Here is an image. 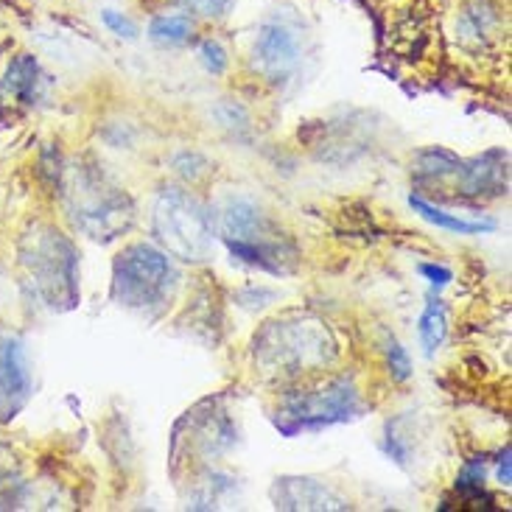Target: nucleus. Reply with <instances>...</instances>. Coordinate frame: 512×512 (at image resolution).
<instances>
[{
  "label": "nucleus",
  "mask_w": 512,
  "mask_h": 512,
  "mask_svg": "<svg viewBox=\"0 0 512 512\" xmlns=\"http://www.w3.org/2000/svg\"><path fill=\"white\" fill-rule=\"evenodd\" d=\"M152 227L157 241L171 255L185 258V261H202L208 258L213 247L208 213L194 196L182 194V191L160 194L152 213Z\"/></svg>",
  "instance_id": "7ed1b4c3"
},
{
  "label": "nucleus",
  "mask_w": 512,
  "mask_h": 512,
  "mask_svg": "<svg viewBox=\"0 0 512 512\" xmlns=\"http://www.w3.org/2000/svg\"><path fill=\"white\" fill-rule=\"evenodd\" d=\"M180 3L196 14H219L227 6V0H180Z\"/></svg>",
  "instance_id": "f3484780"
},
{
  "label": "nucleus",
  "mask_w": 512,
  "mask_h": 512,
  "mask_svg": "<svg viewBox=\"0 0 512 512\" xmlns=\"http://www.w3.org/2000/svg\"><path fill=\"white\" fill-rule=\"evenodd\" d=\"M34 84H37V59L28 54L17 56L12 65H9V70H6V82H3V87H6L12 96L28 101L31 93H34Z\"/></svg>",
  "instance_id": "9b49d317"
},
{
  "label": "nucleus",
  "mask_w": 512,
  "mask_h": 512,
  "mask_svg": "<svg viewBox=\"0 0 512 512\" xmlns=\"http://www.w3.org/2000/svg\"><path fill=\"white\" fill-rule=\"evenodd\" d=\"M174 277H177L174 266L168 263L163 252L146 247V244H135L118 255L112 289H115L118 303L126 308L154 314L171 300Z\"/></svg>",
  "instance_id": "f03ea898"
},
{
  "label": "nucleus",
  "mask_w": 512,
  "mask_h": 512,
  "mask_svg": "<svg viewBox=\"0 0 512 512\" xmlns=\"http://www.w3.org/2000/svg\"><path fill=\"white\" fill-rule=\"evenodd\" d=\"M454 37L459 51L471 59H496L501 51L507 54V26L490 0H468L459 6Z\"/></svg>",
  "instance_id": "39448f33"
},
{
  "label": "nucleus",
  "mask_w": 512,
  "mask_h": 512,
  "mask_svg": "<svg viewBox=\"0 0 512 512\" xmlns=\"http://www.w3.org/2000/svg\"><path fill=\"white\" fill-rule=\"evenodd\" d=\"M34 286L48 300V305L70 308L76 303V252L65 238L45 230L34 236V247L26 255Z\"/></svg>",
  "instance_id": "20e7f679"
},
{
  "label": "nucleus",
  "mask_w": 512,
  "mask_h": 512,
  "mask_svg": "<svg viewBox=\"0 0 512 512\" xmlns=\"http://www.w3.org/2000/svg\"><path fill=\"white\" fill-rule=\"evenodd\" d=\"M252 56H255L252 59L255 68L261 70L266 79H283L297 65L300 45H297V37L291 34L289 28L272 23V26H263V31L258 34Z\"/></svg>",
  "instance_id": "6e6552de"
},
{
  "label": "nucleus",
  "mask_w": 512,
  "mask_h": 512,
  "mask_svg": "<svg viewBox=\"0 0 512 512\" xmlns=\"http://www.w3.org/2000/svg\"><path fill=\"white\" fill-rule=\"evenodd\" d=\"M412 202V208L426 219V222L437 224V227H443V230H451V233H465V236H476V233H482V230H490L493 224H479V222H465V219H457V216H451V213H445V210L431 208L429 202H423V199H417L412 196L409 199Z\"/></svg>",
  "instance_id": "9d476101"
},
{
  "label": "nucleus",
  "mask_w": 512,
  "mask_h": 512,
  "mask_svg": "<svg viewBox=\"0 0 512 512\" xmlns=\"http://www.w3.org/2000/svg\"><path fill=\"white\" fill-rule=\"evenodd\" d=\"M149 34L160 45H180L194 34V23L185 14H163V17H154Z\"/></svg>",
  "instance_id": "f8f14e48"
},
{
  "label": "nucleus",
  "mask_w": 512,
  "mask_h": 512,
  "mask_svg": "<svg viewBox=\"0 0 512 512\" xmlns=\"http://www.w3.org/2000/svg\"><path fill=\"white\" fill-rule=\"evenodd\" d=\"M420 272L429 277L434 286H448V283H451V277H454L448 269H445V266H431V263H423V266H420Z\"/></svg>",
  "instance_id": "a211bd4d"
},
{
  "label": "nucleus",
  "mask_w": 512,
  "mask_h": 512,
  "mask_svg": "<svg viewBox=\"0 0 512 512\" xmlns=\"http://www.w3.org/2000/svg\"><path fill=\"white\" fill-rule=\"evenodd\" d=\"M445 331H448V325H445L443 303L440 300L429 303L426 311H423V317H420V342L426 347V353H434L437 347L443 345Z\"/></svg>",
  "instance_id": "ddd939ff"
},
{
  "label": "nucleus",
  "mask_w": 512,
  "mask_h": 512,
  "mask_svg": "<svg viewBox=\"0 0 512 512\" xmlns=\"http://www.w3.org/2000/svg\"><path fill=\"white\" fill-rule=\"evenodd\" d=\"M31 398V370H28L23 342L3 333L0 336V420L9 423Z\"/></svg>",
  "instance_id": "0eeeda50"
},
{
  "label": "nucleus",
  "mask_w": 512,
  "mask_h": 512,
  "mask_svg": "<svg viewBox=\"0 0 512 512\" xmlns=\"http://www.w3.org/2000/svg\"><path fill=\"white\" fill-rule=\"evenodd\" d=\"M101 17H104V23H107V28H110L112 34H118V37H124V40H135L138 28L132 26V23H129L126 17H121L118 12H110V9L101 14Z\"/></svg>",
  "instance_id": "dca6fc26"
},
{
  "label": "nucleus",
  "mask_w": 512,
  "mask_h": 512,
  "mask_svg": "<svg viewBox=\"0 0 512 512\" xmlns=\"http://www.w3.org/2000/svg\"><path fill=\"white\" fill-rule=\"evenodd\" d=\"M356 412V392L345 381H336L328 389H317V392H300L291 395L286 417L294 420V426L286 429V434H294L297 429H317V426H328L336 420H347Z\"/></svg>",
  "instance_id": "423d86ee"
},
{
  "label": "nucleus",
  "mask_w": 512,
  "mask_h": 512,
  "mask_svg": "<svg viewBox=\"0 0 512 512\" xmlns=\"http://www.w3.org/2000/svg\"><path fill=\"white\" fill-rule=\"evenodd\" d=\"M499 479H501V485L504 487H510V479H512V471H510V448L501 454V465H499Z\"/></svg>",
  "instance_id": "6ab92c4d"
},
{
  "label": "nucleus",
  "mask_w": 512,
  "mask_h": 512,
  "mask_svg": "<svg viewBox=\"0 0 512 512\" xmlns=\"http://www.w3.org/2000/svg\"><path fill=\"white\" fill-rule=\"evenodd\" d=\"M275 501L283 510H345V501L314 479H283L275 487Z\"/></svg>",
  "instance_id": "1a4fd4ad"
},
{
  "label": "nucleus",
  "mask_w": 512,
  "mask_h": 512,
  "mask_svg": "<svg viewBox=\"0 0 512 512\" xmlns=\"http://www.w3.org/2000/svg\"><path fill=\"white\" fill-rule=\"evenodd\" d=\"M389 367H392L395 381H406V378L412 375V361H409L406 350H403L398 342H392V345H389Z\"/></svg>",
  "instance_id": "2eb2a0df"
},
{
  "label": "nucleus",
  "mask_w": 512,
  "mask_h": 512,
  "mask_svg": "<svg viewBox=\"0 0 512 512\" xmlns=\"http://www.w3.org/2000/svg\"><path fill=\"white\" fill-rule=\"evenodd\" d=\"M199 59L216 76H222L224 70H227V54H224V48L216 40H205L199 45Z\"/></svg>",
  "instance_id": "4468645a"
},
{
  "label": "nucleus",
  "mask_w": 512,
  "mask_h": 512,
  "mask_svg": "<svg viewBox=\"0 0 512 512\" xmlns=\"http://www.w3.org/2000/svg\"><path fill=\"white\" fill-rule=\"evenodd\" d=\"M255 353L263 370L280 375H294L314 370L331 359L333 342L328 328L314 319L272 322L255 342Z\"/></svg>",
  "instance_id": "f257e3e1"
}]
</instances>
